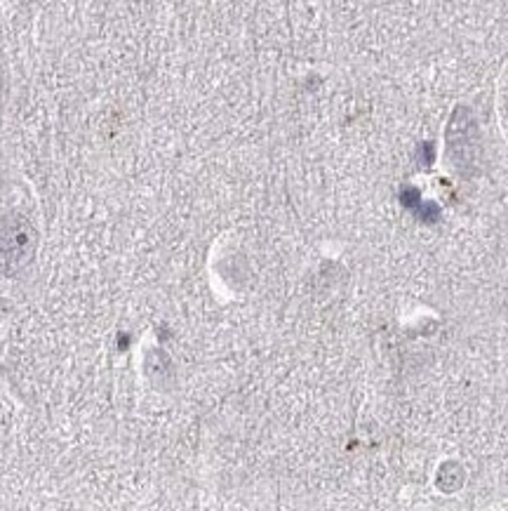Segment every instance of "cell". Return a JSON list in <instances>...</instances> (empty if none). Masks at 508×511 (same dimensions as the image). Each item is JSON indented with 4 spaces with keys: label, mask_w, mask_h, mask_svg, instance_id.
I'll list each match as a JSON object with an SVG mask.
<instances>
[{
    "label": "cell",
    "mask_w": 508,
    "mask_h": 511,
    "mask_svg": "<svg viewBox=\"0 0 508 511\" xmlns=\"http://www.w3.org/2000/svg\"><path fill=\"white\" fill-rule=\"evenodd\" d=\"M499 113H502V128L508 139V71L504 74L502 88H499Z\"/></svg>",
    "instance_id": "6da1fadb"
}]
</instances>
